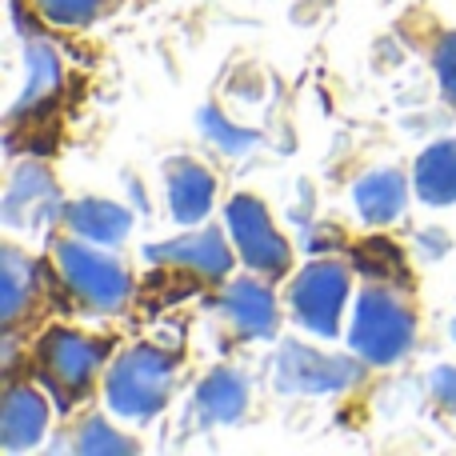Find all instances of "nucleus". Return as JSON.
Masks as SVG:
<instances>
[{
    "instance_id": "nucleus-1",
    "label": "nucleus",
    "mask_w": 456,
    "mask_h": 456,
    "mask_svg": "<svg viewBox=\"0 0 456 456\" xmlns=\"http://www.w3.org/2000/svg\"><path fill=\"white\" fill-rule=\"evenodd\" d=\"M173 356L160 353L152 345H136L117 356V364L104 377V401L117 417L125 420H152L165 409L168 393H173Z\"/></svg>"
},
{
    "instance_id": "nucleus-2",
    "label": "nucleus",
    "mask_w": 456,
    "mask_h": 456,
    "mask_svg": "<svg viewBox=\"0 0 456 456\" xmlns=\"http://www.w3.org/2000/svg\"><path fill=\"white\" fill-rule=\"evenodd\" d=\"M417 340V316L393 289H364L353 308L348 345L364 364H396Z\"/></svg>"
},
{
    "instance_id": "nucleus-3",
    "label": "nucleus",
    "mask_w": 456,
    "mask_h": 456,
    "mask_svg": "<svg viewBox=\"0 0 456 456\" xmlns=\"http://www.w3.org/2000/svg\"><path fill=\"white\" fill-rule=\"evenodd\" d=\"M56 265H61L64 284L72 289V297L80 305L96 308V313H117V308L128 305V292H133V281H128L125 265L109 252L93 248V240H61L56 244Z\"/></svg>"
},
{
    "instance_id": "nucleus-4",
    "label": "nucleus",
    "mask_w": 456,
    "mask_h": 456,
    "mask_svg": "<svg viewBox=\"0 0 456 456\" xmlns=\"http://www.w3.org/2000/svg\"><path fill=\"white\" fill-rule=\"evenodd\" d=\"M273 380L281 393L292 396H329V393H345L361 380V356H337V353H321L313 345L300 340H284L281 353L273 364Z\"/></svg>"
},
{
    "instance_id": "nucleus-5",
    "label": "nucleus",
    "mask_w": 456,
    "mask_h": 456,
    "mask_svg": "<svg viewBox=\"0 0 456 456\" xmlns=\"http://www.w3.org/2000/svg\"><path fill=\"white\" fill-rule=\"evenodd\" d=\"M353 276L337 260H313L305 273L292 281L289 289V308L297 324H305L313 337H337L340 332V313H345Z\"/></svg>"
},
{
    "instance_id": "nucleus-6",
    "label": "nucleus",
    "mask_w": 456,
    "mask_h": 456,
    "mask_svg": "<svg viewBox=\"0 0 456 456\" xmlns=\"http://www.w3.org/2000/svg\"><path fill=\"white\" fill-rule=\"evenodd\" d=\"M224 221L228 232H232V244L240 252V260L260 276H284L292 265V248L281 232H276L268 208L260 205L256 197L240 192L224 205Z\"/></svg>"
},
{
    "instance_id": "nucleus-7",
    "label": "nucleus",
    "mask_w": 456,
    "mask_h": 456,
    "mask_svg": "<svg viewBox=\"0 0 456 456\" xmlns=\"http://www.w3.org/2000/svg\"><path fill=\"white\" fill-rule=\"evenodd\" d=\"M101 356H104V345H96V340L69 332V329H53L40 340L37 369L45 377V385L56 393L61 409H69L80 393H88L96 369H101Z\"/></svg>"
},
{
    "instance_id": "nucleus-8",
    "label": "nucleus",
    "mask_w": 456,
    "mask_h": 456,
    "mask_svg": "<svg viewBox=\"0 0 456 456\" xmlns=\"http://www.w3.org/2000/svg\"><path fill=\"white\" fill-rule=\"evenodd\" d=\"M0 216H4L8 228H24V232H37L48 221L64 216L61 192H56V181L48 176L45 165H20L12 173L4 189V200H0Z\"/></svg>"
},
{
    "instance_id": "nucleus-9",
    "label": "nucleus",
    "mask_w": 456,
    "mask_h": 456,
    "mask_svg": "<svg viewBox=\"0 0 456 456\" xmlns=\"http://www.w3.org/2000/svg\"><path fill=\"white\" fill-rule=\"evenodd\" d=\"M144 256L152 265H176L197 273L200 281H224L228 268H232V248H228L221 228H197L189 236H176L165 244H149Z\"/></svg>"
},
{
    "instance_id": "nucleus-10",
    "label": "nucleus",
    "mask_w": 456,
    "mask_h": 456,
    "mask_svg": "<svg viewBox=\"0 0 456 456\" xmlns=\"http://www.w3.org/2000/svg\"><path fill=\"white\" fill-rule=\"evenodd\" d=\"M221 313H224V321L248 340L276 337V321H281V313H276V297L265 281H252V276L232 281L221 297Z\"/></svg>"
},
{
    "instance_id": "nucleus-11",
    "label": "nucleus",
    "mask_w": 456,
    "mask_h": 456,
    "mask_svg": "<svg viewBox=\"0 0 456 456\" xmlns=\"http://www.w3.org/2000/svg\"><path fill=\"white\" fill-rule=\"evenodd\" d=\"M165 192H168V208L181 224H200L213 208L216 197V181L200 160L192 157H173L165 165Z\"/></svg>"
},
{
    "instance_id": "nucleus-12",
    "label": "nucleus",
    "mask_w": 456,
    "mask_h": 456,
    "mask_svg": "<svg viewBox=\"0 0 456 456\" xmlns=\"http://www.w3.org/2000/svg\"><path fill=\"white\" fill-rule=\"evenodd\" d=\"M48 428V401L32 385H8L4 409H0V444L8 452H24L40 444Z\"/></svg>"
},
{
    "instance_id": "nucleus-13",
    "label": "nucleus",
    "mask_w": 456,
    "mask_h": 456,
    "mask_svg": "<svg viewBox=\"0 0 456 456\" xmlns=\"http://www.w3.org/2000/svg\"><path fill=\"white\" fill-rule=\"evenodd\" d=\"M192 409L205 425H236L248 409V380L232 369H216L200 380L197 396H192Z\"/></svg>"
},
{
    "instance_id": "nucleus-14",
    "label": "nucleus",
    "mask_w": 456,
    "mask_h": 456,
    "mask_svg": "<svg viewBox=\"0 0 456 456\" xmlns=\"http://www.w3.org/2000/svg\"><path fill=\"white\" fill-rule=\"evenodd\" d=\"M64 221H69L72 232L93 244H120L133 228V213L101 197H80L72 205H64Z\"/></svg>"
},
{
    "instance_id": "nucleus-15",
    "label": "nucleus",
    "mask_w": 456,
    "mask_h": 456,
    "mask_svg": "<svg viewBox=\"0 0 456 456\" xmlns=\"http://www.w3.org/2000/svg\"><path fill=\"white\" fill-rule=\"evenodd\" d=\"M404 200H409V184L396 168H377V173L361 176L353 189L356 213L369 224H393L404 213Z\"/></svg>"
},
{
    "instance_id": "nucleus-16",
    "label": "nucleus",
    "mask_w": 456,
    "mask_h": 456,
    "mask_svg": "<svg viewBox=\"0 0 456 456\" xmlns=\"http://www.w3.org/2000/svg\"><path fill=\"white\" fill-rule=\"evenodd\" d=\"M56 85H61V56H56V48L28 37L24 40V88L8 117L12 120L28 117V109H40V104L56 93Z\"/></svg>"
},
{
    "instance_id": "nucleus-17",
    "label": "nucleus",
    "mask_w": 456,
    "mask_h": 456,
    "mask_svg": "<svg viewBox=\"0 0 456 456\" xmlns=\"http://www.w3.org/2000/svg\"><path fill=\"white\" fill-rule=\"evenodd\" d=\"M412 184L425 205H456V141H436L417 157Z\"/></svg>"
},
{
    "instance_id": "nucleus-18",
    "label": "nucleus",
    "mask_w": 456,
    "mask_h": 456,
    "mask_svg": "<svg viewBox=\"0 0 456 456\" xmlns=\"http://www.w3.org/2000/svg\"><path fill=\"white\" fill-rule=\"evenodd\" d=\"M32 273H37L32 260H24L16 248L0 252V321L4 324H16L20 313L28 308L32 289H37V276Z\"/></svg>"
},
{
    "instance_id": "nucleus-19",
    "label": "nucleus",
    "mask_w": 456,
    "mask_h": 456,
    "mask_svg": "<svg viewBox=\"0 0 456 456\" xmlns=\"http://www.w3.org/2000/svg\"><path fill=\"white\" fill-rule=\"evenodd\" d=\"M200 133H205L213 144H221L224 152H248V149L260 144V133H252V128H236L232 120H224L216 109H200Z\"/></svg>"
},
{
    "instance_id": "nucleus-20",
    "label": "nucleus",
    "mask_w": 456,
    "mask_h": 456,
    "mask_svg": "<svg viewBox=\"0 0 456 456\" xmlns=\"http://www.w3.org/2000/svg\"><path fill=\"white\" fill-rule=\"evenodd\" d=\"M77 452H136V444L128 441V436H120L117 428L109 425V420H101V417H88L85 425H80V433H77V444H72Z\"/></svg>"
},
{
    "instance_id": "nucleus-21",
    "label": "nucleus",
    "mask_w": 456,
    "mask_h": 456,
    "mask_svg": "<svg viewBox=\"0 0 456 456\" xmlns=\"http://www.w3.org/2000/svg\"><path fill=\"white\" fill-rule=\"evenodd\" d=\"M40 16L48 24H61V28H77V24H88L109 8V0H37Z\"/></svg>"
},
{
    "instance_id": "nucleus-22",
    "label": "nucleus",
    "mask_w": 456,
    "mask_h": 456,
    "mask_svg": "<svg viewBox=\"0 0 456 456\" xmlns=\"http://www.w3.org/2000/svg\"><path fill=\"white\" fill-rule=\"evenodd\" d=\"M433 64H436V80H441V93L456 101V32H444L441 45L433 53Z\"/></svg>"
},
{
    "instance_id": "nucleus-23",
    "label": "nucleus",
    "mask_w": 456,
    "mask_h": 456,
    "mask_svg": "<svg viewBox=\"0 0 456 456\" xmlns=\"http://www.w3.org/2000/svg\"><path fill=\"white\" fill-rule=\"evenodd\" d=\"M433 401L441 404L444 412H452L456 417V369L452 364H444V369L433 372Z\"/></svg>"
},
{
    "instance_id": "nucleus-24",
    "label": "nucleus",
    "mask_w": 456,
    "mask_h": 456,
    "mask_svg": "<svg viewBox=\"0 0 456 456\" xmlns=\"http://www.w3.org/2000/svg\"><path fill=\"white\" fill-rule=\"evenodd\" d=\"M449 332H452V340H456V321H452V329H449Z\"/></svg>"
}]
</instances>
